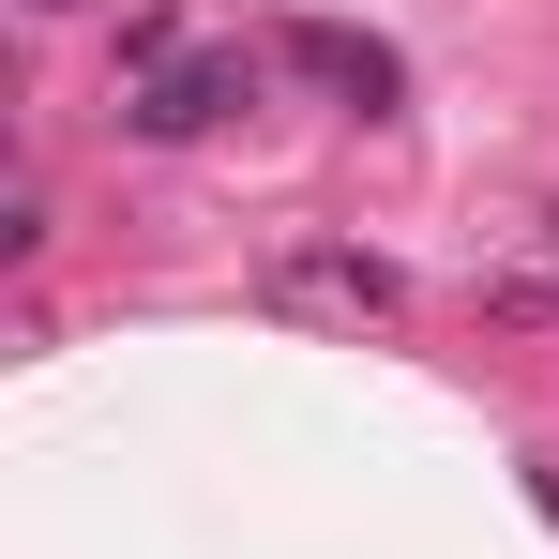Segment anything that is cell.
<instances>
[{"instance_id": "obj_1", "label": "cell", "mask_w": 559, "mask_h": 559, "mask_svg": "<svg viewBox=\"0 0 559 559\" xmlns=\"http://www.w3.org/2000/svg\"><path fill=\"white\" fill-rule=\"evenodd\" d=\"M227 106H258V61L242 46H182V61H152L121 92V136H212Z\"/></svg>"}, {"instance_id": "obj_2", "label": "cell", "mask_w": 559, "mask_h": 559, "mask_svg": "<svg viewBox=\"0 0 559 559\" xmlns=\"http://www.w3.org/2000/svg\"><path fill=\"white\" fill-rule=\"evenodd\" d=\"M287 61H302L333 106H364V121L408 92V76H393V46H378V31H348V15H302V31H287Z\"/></svg>"}, {"instance_id": "obj_3", "label": "cell", "mask_w": 559, "mask_h": 559, "mask_svg": "<svg viewBox=\"0 0 559 559\" xmlns=\"http://www.w3.org/2000/svg\"><path fill=\"white\" fill-rule=\"evenodd\" d=\"M287 302H364V318H378V302H393V273H378V258H287Z\"/></svg>"}, {"instance_id": "obj_4", "label": "cell", "mask_w": 559, "mask_h": 559, "mask_svg": "<svg viewBox=\"0 0 559 559\" xmlns=\"http://www.w3.org/2000/svg\"><path fill=\"white\" fill-rule=\"evenodd\" d=\"M46 15H61V0H46Z\"/></svg>"}]
</instances>
